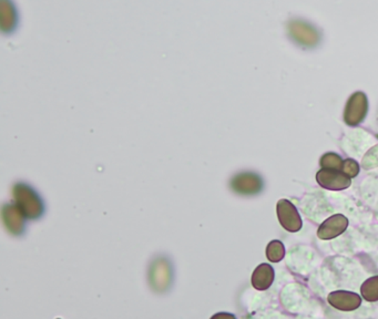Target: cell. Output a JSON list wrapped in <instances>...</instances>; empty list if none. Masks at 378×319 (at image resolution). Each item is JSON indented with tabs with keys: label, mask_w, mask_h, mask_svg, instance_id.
I'll use <instances>...</instances> for the list:
<instances>
[{
	"label": "cell",
	"mask_w": 378,
	"mask_h": 319,
	"mask_svg": "<svg viewBox=\"0 0 378 319\" xmlns=\"http://www.w3.org/2000/svg\"><path fill=\"white\" fill-rule=\"evenodd\" d=\"M289 29H290L291 37L302 46L312 47L317 45L319 41L317 30L306 22L294 20L291 22Z\"/></svg>",
	"instance_id": "obj_11"
},
{
	"label": "cell",
	"mask_w": 378,
	"mask_h": 319,
	"mask_svg": "<svg viewBox=\"0 0 378 319\" xmlns=\"http://www.w3.org/2000/svg\"><path fill=\"white\" fill-rule=\"evenodd\" d=\"M285 256L284 244L279 239L268 243L266 247V258L271 263H279Z\"/></svg>",
	"instance_id": "obj_14"
},
{
	"label": "cell",
	"mask_w": 378,
	"mask_h": 319,
	"mask_svg": "<svg viewBox=\"0 0 378 319\" xmlns=\"http://www.w3.org/2000/svg\"><path fill=\"white\" fill-rule=\"evenodd\" d=\"M343 158L341 156L336 154V153L328 152L325 153L324 156L321 158V167L323 169H332L340 170L341 171L342 167H343Z\"/></svg>",
	"instance_id": "obj_15"
},
{
	"label": "cell",
	"mask_w": 378,
	"mask_h": 319,
	"mask_svg": "<svg viewBox=\"0 0 378 319\" xmlns=\"http://www.w3.org/2000/svg\"><path fill=\"white\" fill-rule=\"evenodd\" d=\"M231 190L243 196L256 195L263 190V181L253 172H242L233 177L230 182Z\"/></svg>",
	"instance_id": "obj_2"
},
{
	"label": "cell",
	"mask_w": 378,
	"mask_h": 319,
	"mask_svg": "<svg viewBox=\"0 0 378 319\" xmlns=\"http://www.w3.org/2000/svg\"><path fill=\"white\" fill-rule=\"evenodd\" d=\"M361 294L365 301L370 302V303L378 302V275L370 277L363 283L362 287H361Z\"/></svg>",
	"instance_id": "obj_13"
},
{
	"label": "cell",
	"mask_w": 378,
	"mask_h": 319,
	"mask_svg": "<svg viewBox=\"0 0 378 319\" xmlns=\"http://www.w3.org/2000/svg\"><path fill=\"white\" fill-rule=\"evenodd\" d=\"M341 171L351 179H354L360 173V164L357 163L353 158H346L344 160Z\"/></svg>",
	"instance_id": "obj_17"
},
{
	"label": "cell",
	"mask_w": 378,
	"mask_h": 319,
	"mask_svg": "<svg viewBox=\"0 0 378 319\" xmlns=\"http://www.w3.org/2000/svg\"><path fill=\"white\" fill-rule=\"evenodd\" d=\"M328 302L338 311H353L362 305V297L354 292L335 290L328 296Z\"/></svg>",
	"instance_id": "obj_9"
},
{
	"label": "cell",
	"mask_w": 378,
	"mask_h": 319,
	"mask_svg": "<svg viewBox=\"0 0 378 319\" xmlns=\"http://www.w3.org/2000/svg\"><path fill=\"white\" fill-rule=\"evenodd\" d=\"M362 167L365 170H373L378 167V144L366 152L362 160Z\"/></svg>",
	"instance_id": "obj_16"
},
{
	"label": "cell",
	"mask_w": 378,
	"mask_h": 319,
	"mask_svg": "<svg viewBox=\"0 0 378 319\" xmlns=\"http://www.w3.org/2000/svg\"><path fill=\"white\" fill-rule=\"evenodd\" d=\"M274 279L275 273L273 267L270 264L263 263L260 264L253 272L251 283L255 290H266L273 284Z\"/></svg>",
	"instance_id": "obj_12"
},
{
	"label": "cell",
	"mask_w": 378,
	"mask_h": 319,
	"mask_svg": "<svg viewBox=\"0 0 378 319\" xmlns=\"http://www.w3.org/2000/svg\"><path fill=\"white\" fill-rule=\"evenodd\" d=\"M277 218L279 224L285 231L290 233H296L300 231L303 222L300 218L298 209L292 202L286 199H282L277 204Z\"/></svg>",
	"instance_id": "obj_4"
},
{
	"label": "cell",
	"mask_w": 378,
	"mask_h": 319,
	"mask_svg": "<svg viewBox=\"0 0 378 319\" xmlns=\"http://www.w3.org/2000/svg\"><path fill=\"white\" fill-rule=\"evenodd\" d=\"M1 218L9 233L22 235L24 232V215L17 207L16 203L6 204L1 209Z\"/></svg>",
	"instance_id": "obj_7"
},
{
	"label": "cell",
	"mask_w": 378,
	"mask_h": 319,
	"mask_svg": "<svg viewBox=\"0 0 378 319\" xmlns=\"http://www.w3.org/2000/svg\"><path fill=\"white\" fill-rule=\"evenodd\" d=\"M349 226V220L342 214L332 215L321 224L317 230V236L323 241H330L342 235Z\"/></svg>",
	"instance_id": "obj_8"
},
{
	"label": "cell",
	"mask_w": 378,
	"mask_h": 319,
	"mask_svg": "<svg viewBox=\"0 0 378 319\" xmlns=\"http://www.w3.org/2000/svg\"><path fill=\"white\" fill-rule=\"evenodd\" d=\"M317 182L323 188L330 191H342L349 188L351 184V177L340 170L321 169L317 173Z\"/></svg>",
	"instance_id": "obj_5"
},
{
	"label": "cell",
	"mask_w": 378,
	"mask_h": 319,
	"mask_svg": "<svg viewBox=\"0 0 378 319\" xmlns=\"http://www.w3.org/2000/svg\"><path fill=\"white\" fill-rule=\"evenodd\" d=\"M19 24V15L14 0H1L0 3V27L5 35H13Z\"/></svg>",
	"instance_id": "obj_10"
},
{
	"label": "cell",
	"mask_w": 378,
	"mask_h": 319,
	"mask_svg": "<svg viewBox=\"0 0 378 319\" xmlns=\"http://www.w3.org/2000/svg\"><path fill=\"white\" fill-rule=\"evenodd\" d=\"M171 267L166 258H158L153 262L150 269V285L157 292L168 290L171 283Z\"/></svg>",
	"instance_id": "obj_6"
},
{
	"label": "cell",
	"mask_w": 378,
	"mask_h": 319,
	"mask_svg": "<svg viewBox=\"0 0 378 319\" xmlns=\"http://www.w3.org/2000/svg\"><path fill=\"white\" fill-rule=\"evenodd\" d=\"M13 196L17 207L28 220H38L45 212V205L41 196L30 185L17 183L13 188Z\"/></svg>",
	"instance_id": "obj_1"
},
{
	"label": "cell",
	"mask_w": 378,
	"mask_h": 319,
	"mask_svg": "<svg viewBox=\"0 0 378 319\" xmlns=\"http://www.w3.org/2000/svg\"><path fill=\"white\" fill-rule=\"evenodd\" d=\"M368 111V97L363 92H355L351 94L346 103L344 111V121L349 126H356L362 124L366 118Z\"/></svg>",
	"instance_id": "obj_3"
}]
</instances>
